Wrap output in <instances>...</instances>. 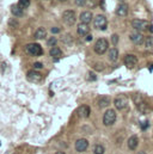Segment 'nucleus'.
<instances>
[{
  "instance_id": "1",
  "label": "nucleus",
  "mask_w": 153,
  "mask_h": 154,
  "mask_svg": "<svg viewBox=\"0 0 153 154\" xmlns=\"http://www.w3.org/2000/svg\"><path fill=\"white\" fill-rule=\"evenodd\" d=\"M132 26L138 31L150 30V32H153V25H151L147 20H144V19H134L132 22Z\"/></svg>"
},
{
  "instance_id": "2",
  "label": "nucleus",
  "mask_w": 153,
  "mask_h": 154,
  "mask_svg": "<svg viewBox=\"0 0 153 154\" xmlns=\"http://www.w3.org/2000/svg\"><path fill=\"white\" fill-rule=\"evenodd\" d=\"M25 51L31 56H39L43 54L42 47L38 43H29L25 45Z\"/></svg>"
},
{
  "instance_id": "3",
  "label": "nucleus",
  "mask_w": 153,
  "mask_h": 154,
  "mask_svg": "<svg viewBox=\"0 0 153 154\" xmlns=\"http://www.w3.org/2000/svg\"><path fill=\"white\" fill-rule=\"evenodd\" d=\"M108 47H109V43L105 38H99L96 43H95V53L98 54V55H103L107 50H108Z\"/></svg>"
},
{
  "instance_id": "4",
  "label": "nucleus",
  "mask_w": 153,
  "mask_h": 154,
  "mask_svg": "<svg viewBox=\"0 0 153 154\" xmlns=\"http://www.w3.org/2000/svg\"><path fill=\"white\" fill-rule=\"evenodd\" d=\"M93 25H95V28L98 29V30H105V29H107V25H108V19L105 18V16L98 14V16L95 17Z\"/></svg>"
},
{
  "instance_id": "5",
  "label": "nucleus",
  "mask_w": 153,
  "mask_h": 154,
  "mask_svg": "<svg viewBox=\"0 0 153 154\" xmlns=\"http://www.w3.org/2000/svg\"><path fill=\"white\" fill-rule=\"evenodd\" d=\"M115 121H116V112H115V110H113V109L107 110L104 116H103V123H104V125L110 127V125L114 124Z\"/></svg>"
},
{
  "instance_id": "6",
  "label": "nucleus",
  "mask_w": 153,
  "mask_h": 154,
  "mask_svg": "<svg viewBox=\"0 0 153 154\" xmlns=\"http://www.w3.org/2000/svg\"><path fill=\"white\" fill-rule=\"evenodd\" d=\"M114 104L117 110H124L128 106V98L126 96H123V94H120V96H117L115 98Z\"/></svg>"
},
{
  "instance_id": "7",
  "label": "nucleus",
  "mask_w": 153,
  "mask_h": 154,
  "mask_svg": "<svg viewBox=\"0 0 153 154\" xmlns=\"http://www.w3.org/2000/svg\"><path fill=\"white\" fill-rule=\"evenodd\" d=\"M62 19L67 25H73L76 23V12L73 10H66L62 14Z\"/></svg>"
},
{
  "instance_id": "8",
  "label": "nucleus",
  "mask_w": 153,
  "mask_h": 154,
  "mask_svg": "<svg viewBox=\"0 0 153 154\" xmlns=\"http://www.w3.org/2000/svg\"><path fill=\"white\" fill-rule=\"evenodd\" d=\"M123 62H124V66H126L127 68L132 69V68H134V67L136 66V63H138V57H136L135 55H133V54H128V55L124 56Z\"/></svg>"
},
{
  "instance_id": "9",
  "label": "nucleus",
  "mask_w": 153,
  "mask_h": 154,
  "mask_svg": "<svg viewBox=\"0 0 153 154\" xmlns=\"http://www.w3.org/2000/svg\"><path fill=\"white\" fill-rule=\"evenodd\" d=\"M129 38H130V41H132L135 45H141V44H144V42H145L144 35H142L141 32H139V31H133V32L129 35Z\"/></svg>"
},
{
  "instance_id": "10",
  "label": "nucleus",
  "mask_w": 153,
  "mask_h": 154,
  "mask_svg": "<svg viewBox=\"0 0 153 154\" xmlns=\"http://www.w3.org/2000/svg\"><path fill=\"white\" fill-rule=\"evenodd\" d=\"M27 79L31 82H39L42 80V74L37 71H29L27 73Z\"/></svg>"
},
{
  "instance_id": "11",
  "label": "nucleus",
  "mask_w": 153,
  "mask_h": 154,
  "mask_svg": "<svg viewBox=\"0 0 153 154\" xmlns=\"http://www.w3.org/2000/svg\"><path fill=\"white\" fill-rule=\"evenodd\" d=\"M87 147H89V142H87V140L86 139H79V140H76V152H85L86 149H87Z\"/></svg>"
},
{
  "instance_id": "12",
  "label": "nucleus",
  "mask_w": 153,
  "mask_h": 154,
  "mask_svg": "<svg viewBox=\"0 0 153 154\" xmlns=\"http://www.w3.org/2000/svg\"><path fill=\"white\" fill-rule=\"evenodd\" d=\"M116 13H117V16H120V17H126V16L128 14V5L124 4V2L120 4L118 7L116 8Z\"/></svg>"
},
{
  "instance_id": "13",
  "label": "nucleus",
  "mask_w": 153,
  "mask_h": 154,
  "mask_svg": "<svg viewBox=\"0 0 153 154\" xmlns=\"http://www.w3.org/2000/svg\"><path fill=\"white\" fill-rule=\"evenodd\" d=\"M76 31H78V35H80V36H86V35H89V34H90V28H89V24L80 23V24L78 25Z\"/></svg>"
},
{
  "instance_id": "14",
  "label": "nucleus",
  "mask_w": 153,
  "mask_h": 154,
  "mask_svg": "<svg viewBox=\"0 0 153 154\" xmlns=\"http://www.w3.org/2000/svg\"><path fill=\"white\" fill-rule=\"evenodd\" d=\"M110 103H111V100H110V97H108V96H102L98 98V106L101 109L108 108L110 105Z\"/></svg>"
},
{
  "instance_id": "15",
  "label": "nucleus",
  "mask_w": 153,
  "mask_h": 154,
  "mask_svg": "<svg viewBox=\"0 0 153 154\" xmlns=\"http://www.w3.org/2000/svg\"><path fill=\"white\" fill-rule=\"evenodd\" d=\"M136 109L139 110V112H141V114H144V115H146V114H148V112L151 111V109H150L148 104H147L145 100H142L141 103L136 104Z\"/></svg>"
},
{
  "instance_id": "16",
  "label": "nucleus",
  "mask_w": 153,
  "mask_h": 154,
  "mask_svg": "<svg viewBox=\"0 0 153 154\" xmlns=\"http://www.w3.org/2000/svg\"><path fill=\"white\" fill-rule=\"evenodd\" d=\"M128 148L129 149H135L139 145V137L136 135H132L129 139H128Z\"/></svg>"
},
{
  "instance_id": "17",
  "label": "nucleus",
  "mask_w": 153,
  "mask_h": 154,
  "mask_svg": "<svg viewBox=\"0 0 153 154\" xmlns=\"http://www.w3.org/2000/svg\"><path fill=\"white\" fill-rule=\"evenodd\" d=\"M90 112H91V110H90V108L87 105H81L78 109V115L80 117H83V118H87L90 116Z\"/></svg>"
},
{
  "instance_id": "18",
  "label": "nucleus",
  "mask_w": 153,
  "mask_h": 154,
  "mask_svg": "<svg viewBox=\"0 0 153 154\" xmlns=\"http://www.w3.org/2000/svg\"><path fill=\"white\" fill-rule=\"evenodd\" d=\"M49 54H50V56H52V57H54V59H55L54 61H58V60L61 57L62 51H61V49H60V48H58V47H53V48H50Z\"/></svg>"
},
{
  "instance_id": "19",
  "label": "nucleus",
  "mask_w": 153,
  "mask_h": 154,
  "mask_svg": "<svg viewBox=\"0 0 153 154\" xmlns=\"http://www.w3.org/2000/svg\"><path fill=\"white\" fill-rule=\"evenodd\" d=\"M92 20V12H89V11H85L80 14V22L84 23V24H89L90 22Z\"/></svg>"
},
{
  "instance_id": "20",
  "label": "nucleus",
  "mask_w": 153,
  "mask_h": 154,
  "mask_svg": "<svg viewBox=\"0 0 153 154\" xmlns=\"http://www.w3.org/2000/svg\"><path fill=\"white\" fill-rule=\"evenodd\" d=\"M47 37V31L44 28H38L35 31V38L36 39H43Z\"/></svg>"
},
{
  "instance_id": "21",
  "label": "nucleus",
  "mask_w": 153,
  "mask_h": 154,
  "mask_svg": "<svg viewBox=\"0 0 153 154\" xmlns=\"http://www.w3.org/2000/svg\"><path fill=\"white\" fill-rule=\"evenodd\" d=\"M117 59H118V50L116 48H111L109 50V60L111 62H116Z\"/></svg>"
},
{
  "instance_id": "22",
  "label": "nucleus",
  "mask_w": 153,
  "mask_h": 154,
  "mask_svg": "<svg viewBox=\"0 0 153 154\" xmlns=\"http://www.w3.org/2000/svg\"><path fill=\"white\" fill-rule=\"evenodd\" d=\"M11 10H12V13H13V16H14V17H22V16L24 14L23 8H20L18 5H13Z\"/></svg>"
},
{
  "instance_id": "23",
  "label": "nucleus",
  "mask_w": 153,
  "mask_h": 154,
  "mask_svg": "<svg viewBox=\"0 0 153 154\" xmlns=\"http://www.w3.org/2000/svg\"><path fill=\"white\" fill-rule=\"evenodd\" d=\"M61 39H62V42H64L65 44H67V45H71V44L73 43V37H72L70 34H65V35L61 37Z\"/></svg>"
},
{
  "instance_id": "24",
  "label": "nucleus",
  "mask_w": 153,
  "mask_h": 154,
  "mask_svg": "<svg viewBox=\"0 0 153 154\" xmlns=\"http://www.w3.org/2000/svg\"><path fill=\"white\" fill-rule=\"evenodd\" d=\"M146 49L148 50H153V36H150L147 38H145V42H144Z\"/></svg>"
},
{
  "instance_id": "25",
  "label": "nucleus",
  "mask_w": 153,
  "mask_h": 154,
  "mask_svg": "<svg viewBox=\"0 0 153 154\" xmlns=\"http://www.w3.org/2000/svg\"><path fill=\"white\" fill-rule=\"evenodd\" d=\"M18 6L20 7V8H27V7H29L30 6V0H19V2H18Z\"/></svg>"
},
{
  "instance_id": "26",
  "label": "nucleus",
  "mask_w": 153,
  "mask_h": 154,
  "mask_svg": "<svg viewBox=\"0 0 153 154\" xmlns=\"http://www.w3.org/2000/svg\"><path fill=\"white\" fill-rule=\"evenodd\" d=\"M95 154H104V147L102 145H96L93 148Z\"/></svg>"
},
{
  "instance_id": "27",
  "label": "nucleus",
  "mask_w": 153,
  "mask_h": 154,
  "mask_svg": "<svg viewBox=\"0 0 153 154\" xmlns=\"http://www.w3.org/2000/svg\"><path fill=\"white\" fill-rule=\"evenodd\" d=\"M56 43H58V39L55 38V37H50V38L48 39V42H47V44L49 45V47H55L56 45Z\"/></svg>"
},
{
  "instance_id": "28",
  "label": "nucleus",
  "mask_w": 153,
  "mask_h": 154,
  "mask_svg": "<svg viewBox=\"0 0 153 154\" xmlns=\"http://www.w3.org/2000/svg\"><path fill=\"white\" fill-rule=\"evenodd\" d=\"M8 25H10V26H12V28H13V26H14V28H17L19 24H18V22H17L16 19L11 18V19H8Z\"/></svg>"
},
{
  "instance_id": "29",
  "label": "nucleus",
  "mask_w": 153,
  "mask_h": 154,
  "mask_svg": "<svg viewBox=\"0 0 153 154\" xmlns=\"http://www.w3.org/2000/svg\"><path fill=\"white\" fill-rule=\"evenodd\" d=\"M118 41H120V37H118V35H116V34H114V35L111 36V43H113L114 45H117Z\"/></svg>"
},
{
  "instance_id": "30",
  "label": "nucleus",
  "mask_w": 153,
  "mask_h": 154,
  "mask_svg": "<svg viewBox=\"0 0 153 154\" xmlns=\"http://www.w3.org/2000/svg\"><path fill=\"white\" fill-rule=\"evenodd\" d=\"M96 79H97V77H96V74H95V73L90 72V73L87 74V80H90V81H95Z\"/></svg>"
},
{
  "instance_id": "31",
  "label": "nucleus",
  "mask_w": 153,
  "mask_h": 154,
  "mask_svg": "<svg viewBox=\"0 0 153 154\" xmlns=\"http://www.w3.org/2000/svg\"><path fill=\"white\" fill-rule=\"evenodd\" d=\"M76 6H84L86 4V0H76Z\"/></svg>"
},
{
  "instance_id": "32",
  "label": "nucleus",
  "mask_w": 153,
  "mask_h": 154,
  "mask_svg": "<svg viewBox=\"0 0 153 154\" xmlns=\"http://www.w3.org/2000/svg\"><path fill=\"white\" fill-rule=\"evenodd\" d=\"M34 68H35V69H41V68H43V65L39 63V62H35V63H34Z\"/></svg>"
},
{
  "instance_id": "33",
  "label": "nucleus",
  "mask_w": 153,
  "mask_h": 154,
  "mask_svg": "<svg viewBox=\"0 0 153 154\" xmlns=\"http://www.w3.org/2000/svg\"><path fill=\"white\" fill-rule=\"evenodd\" d=\"M148 125H150V123H148L147 121H145V122H142V123H141V129H142V130H145Z\"/></svg>"
},
{
  "instance_id": "34",
  "label": "nucleus",
  "mask_w": 153,
  "mask_h": 154,
  "mask_svg": "<svg viewBox=\"0 0 153 154\" xmlns=\"http://www.w3.org/2000/svg\"><path fill=\"white\" fill-rule=\"evenodd\" d=\"M50 32H52V34H59V32H60V29H59V28H52V29H50Z\"/></svg>"
},
{
  "instance_id": "35",
  "label": "nucleus",
  "mask_w": 153,
  "mask_h": 154,
  "mask_svg": "<svg viewBox=\"0 0 153 154\" xmlns=\"http://www.w3.org/2000/svg\"><path fill=\"white\" fill-rule=\"evenodd\" d=\"M85 41H86V42H90V41H92V35H90V34H89V35H86V37H85Z\"/></svg>"
},
{
  "instance_id": "36",
  "label": "nucleus",
  "mask_w": 153,
  "mask_h": 154,
  "mask_svg": "<svg viewBox=\"0 0 153 154\" xmlns=\"http://www.w3.org/2000/svg\"><path fill=\"white\" fill-rule=\"evenodd\" d=\"M56 154H66L65 152H56Z\"/></svg>"
},
{
  "instance_id": "37",
  "label": "nucleus",
  "mask_w": 153,
  "mask_h": 154,
  "mask_svg": "<svg viewBox=\"0 0 153 154\" xmlns=\"http://www.w3.org/2000/svg\"><path fill=\"white\" fill-rule=\"evenodd\" d=\"M138 154H146V153H145V152H139Z\"/></svg>"
},
{
  "instance_id": "38",
  "label": "nucleus",
  "mask_w": 153,
  "mask_h": 154,
  "mask_svg": "<svg viewBox=\"0 0 153 154\" xmlns=\"http://www.w3.org/2000/svg\"><path fill=\"white\" fill-rule=\"evenodd\" d=\"M59 1H60V2H65L66 0H59Z\"/></svg>"
},
{
  "instance_id": "39",
  "label": "nucleus",
  "mask_w": 153,
  "mask_h": 154,
  "mask_svg": "<svg viewBox=\"0 0 153 154\" xmlns=\"http://www.w3.org/2000/svg\"><path fill=\"white\" fill-rule=\"evenodd\" d=\"M120 1H124V0H120Z\"/></svg>"
}]
</instances>
